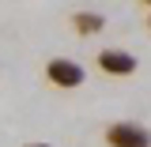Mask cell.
<instances>
[{
	"instance_id": "cell-1",
	"label": "cell",
	"mask_w": 151,
	"mask_h": 147,
	"mask_svg": "<svg viewBox=\"0 0 151 147\" xmlns=\"http://www.w3.org/2000/svg\"><path fill=\"white\" fill-rule=\"evenodd\" d=\"M106 143L110 147H151V132L136 121H117L106 128Z\"/></svg>"
},
{
	"instance_id": "cell-2",
	"label": "cell",
	"mask_w": 151,
	"mask_h": 147,
	"mask_svg": "<svg viewBox=\"0 0 151 147\" xmlns=\"http://www.w3.org/2000/svg\"><path fill=\"white\" fill-rule=\"evenodd\" d=\"M45 79H49L53 87H79V83H83V68H79L76 60L57 57V60L45 64Z\"/></svg>"
},
{
	"instance_id": "cell-3",
	"label": "cell",
	"mask_w": 151,
	"mask_h": 147,
	"mask_svg": "<svg viewBox=\"0 0 151 147\" xmlns=\"http://www.w3.org/2000/svg\"><path fill=\"white\" fill-rule=\"evenodd\" d=\"M98 68L106 75H132L136 72V57L129 53V49H98Z\"/></svg>"
},
{
	"instance_id": "cell-4",
	"label": "cell",
	"mask_w": 151,
	"mask_h": 147,
	"mask_svg": "<svg viewBox=\"0 0 151 147\" xmlns=\"http://www.w3.org/2000/svg\"><path fill=\"white\" fill-rule=\"evenodd\" d=\"M102 27H106V19L94 15V11H79V15H76V30H79V34H94V30H102Z\"/></svg>"
},
{
	"instance_id": "cell-5",
	"label": "cell",
	"mask_w": 151,
	"mask_h": 147,
	"mask_svg": "<svg viewBox=\"0 0 151 147\" xmlns=\"http://www.w3.org/2000/svg\"><path fill=\"white\" fill-rule=\"evenodd\" d=\"M30 147H45V143H30Z\"/></svg>"
}]
</instances>
